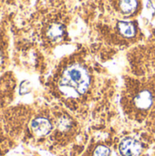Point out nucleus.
<instances>
[{
  "mask_svg": "<svg viewBox=\"0 0 155 156\" xmlns=\"http://www.w3.org/2000/svg\"><path fill=\"white\" fill-rule=\"evenodd\" d=\"M90 85V78L87 71L79 66L69 68L63 76L60 86H71L79 93H84Z\"/></svg>",
  "mask_w": 155,
  "mask_h": 156,
  "instance_id": "1",
  "label": "nucleus"
},
{
  "mask_svg": "<svg viewBox=\"0 0 155 156\" xmlns=\"http://www.w3.org/2000/svg\"><path fill=\"white\" fill-rule=\"evenodd\" d=\"M120 152L123 156H138L142 152V146L138 141L127 138L121 143Z\"/></svg>",
  "mask_w": 155,
  "mask_h": 156,
  "instance_id": "2",
  "label": "nucleus"
},
{
  "mask_svg": "<svg viewBox=\"0 0 155 156\" xmlns=\"http://www.w3.org/2000/svg\"><path fill=\"white\" fill-rule=\"evenodd\" d=\"M32 131L38 136H44L50 133L52 126L48 120L45 118H37L31 123Z\"/></svg>",
  "mask_w": 155,
  "mask_h": 156,
  "instance_id": "3",
  "label": "nucleus"
},
{
  "mask_svg": "<svg viewBox=\"0 0 155 156\" xmlns=\"http://www.w3.org/2000/svg\"><path fill=\"white\" fill-rule=\"evenodd\" d=\"M153 103V98L149 91L144 90L142 91L136 98H135V104L140 109H148L151 107Z\"/></svg>",
  "mask_w": 155,
  "mask_h": 156,
  "instance_id": "4",
  "label": "nucleus"
},
{
  "mask_svg": "<svg viewBox=\"0 0 155 156\" xmlns=\"http://www.w3.org/2000/svg\"><path fill=\"white\" fill-rule=\"evenodd\" d=\"M64 33V28L60 24H53L49 27L48 30V36L51 39H58L62 37Z\"/></svg>",
  "mask_w": 155,
  "mask_h": 156,
  "instance_id": "5",
  "label": "nucleus"
},
{
  "mask_svg": "<svg viewBox=\"0 0 155 156\" xmlns=\"http://www.w3.org/2000/svg\"><path fill=\"white\" fill-rule=\"evenodd\" d=\"M119 29L121 33L127 37H131L135 34V29H134L133 25L129 22H120Z\"/></svg>",
  "mask_w": 155,
  "mask_h": 156,
  "instance_id": "6",
  "label": "nucleus"
},
{
  "mask_svg": "<svg viewBox=\"0 0 155 156\" xmlns=\"http://www.w3.org/2000/svg\"><path fill=\"white\" fill-rule=\"evenodd\" d=\"M137 6V0H121L120 7L123 13H132Z\"/></svg>",
  "mask_w": 155,
  "mask_h": 156,
  "instance_id": "7",
  "label": "nucleus"
},
{
  "mask_svg": "<svg viewBox=\"0 0 155 156\" xmlns=\"http://www.w3.org/2000/svg\"><path fill=\"white\" fill-rule=\"evenodd\" d=\"M110 155V150L106 146L100 145L96 148L94 152V156H109Z\"/></svg>",
  "mask_w": 155,
  "mask_h": 156,
  "instance_id": "8",
  "label": "nucleus"
},
{
  "mask_svg": "<svg viewBox=\"0 0 155 156\" xmlns=\"http://www.w3.org/2000/svg\"><path fill=\"white\" fill-rule=\"evenodd\" d=\"M30 89H31L30 83H29L28 81H26H26H23V82L21 83V85H20V88H19V93H20L21 95L26 94V93L29 92Z\"/></svg>",
  "mask_w": 155,
  "mask_h": 156,
  "instance_id": "9",
  "label": "nucleus"
}]
</instances>
